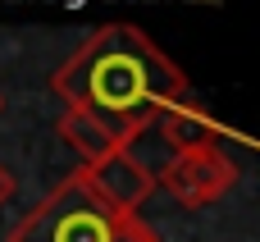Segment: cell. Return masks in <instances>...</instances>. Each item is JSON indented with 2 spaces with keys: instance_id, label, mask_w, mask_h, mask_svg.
I'll list each match as a JSON object with an SVG mask.
<instances>
[{
  "instance_id": "6da1fadb",
  "label": "cell",
  "mask_w": 260,
  "mask_h": 242,
  "mask_svg": "<svg viewBox=\"0 0 260 242\" xmlns=\"http://www.w3.org/2000/svg\"><path fill=\"white\" fill-rule=\"evenodd\" d=\"M64 110H82L114 142L155 124L174 101L187 96L183 69L133 23L96 27L50 78Z\"/></svg>"
},
{
  "instance_id": "7a4b0ae2",
  "label": "cell",
  "mask_w": 260,
  "mask_h": 242,
  "mask_svg": "<svg viewBox=\"0 0 260 242\" xmlns=\"http://www.w3.org/2000/svg\"><path fill=\"white\" fill-rule=\"evenodd\" d=\"M9 242H160V233L137 215L110 210L82 174H73L14 224Z\"/></svg>"
},
{
  "instance_id": "3957f363",
  "label": "cell",
  "mask_w": 260,
  "mask_h": 242,
  "mask_svg": "<svg viewBox=\"0 0 260 242\" xmlns=\"http://www.w3.org/2000/svg\"><path fill=\"white\" fill-rule=\"evenodd\" d=\"M238 183V160L215 142V146H192V151H178L174 165L160 174L155 188H165L178 206L197 210V206H210L219 201L229 188Z\"/></svg>"
},
{
  "instance_id": "277c9868",
  "label": "cell",
  "mask_w": 260,
  "mask_h": 242,
  "mask_svg": "<svg viewBox=\"0 0 260 242\" xmlns=\"http://www.w3.org/2000/svg\"><path fill=\"white\" fill-rule=\"evenodd\" d=\"M78 174H82V183H87L110 210H119V215H137V210L151 201V192H155V178H151L128 151H119V146H114L105 160L82 165Z\"/></svg>"
},
{
  "instance_id": "5b68a950",
  "label": "cell",
  "mask_w": 260,
  "mask_h": 242,
  "mask_svg": "<svg viewBox=\"0 0 260 242\" xmlns=\"http://www.w3.org/2000/svg\"><path fill=\"white\" fill-rule=\"evenodd\" d=\"M155 124H160V133L169 137V146H174V151L215 146V142H219V133H224V128H219V124H215V119H210V114L192 101V92H187L183 101H174V105H169Z\"/></svg>"
},
{
  "instance_id": "8992f818",
  "label": "cell",
  "mask_w": 260,
  "mask_h": 242,
  "mask_svg": "<svg viewBox=\"0 0 260 242\" xmlns=\"http://www.w3.org/2000/svg\"><path fill=\"white\" fill-rule=\"evenodd\" d=\"M59 137L78 151V160L82 165H96V160H105L119 142L96 124V119H87L82 110H64V119H59Z\"/></svg>"
},
{
  "instance_id": "52a82bcc",
  "label": "cell",
  "mask_w": 260,
  "mask_h": 242,
  "mask_svg": "<svg viewBox=\"0 0 260 242\" xmlns=\"http://www.w3.org/2000/svg\"><path fill=\"white\" fill-rule=\"evenodd\" d=\"M9 192H14V178H9V174L0 169V201H9Z\"/></svg>"
}]
</instances>
